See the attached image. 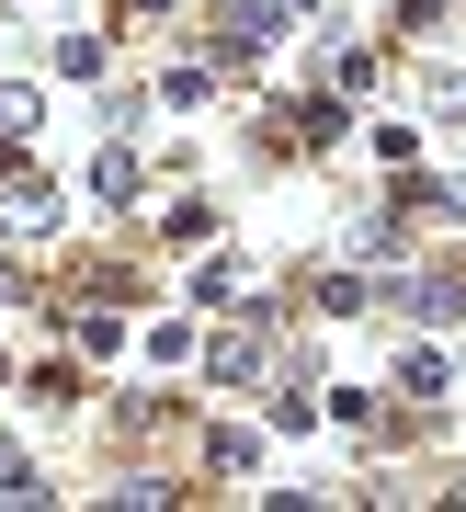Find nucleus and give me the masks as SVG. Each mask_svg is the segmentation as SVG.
I'll list each match as a JSON object with an SVG mask.
<instances>
[{
  "label": "nucleus",
  "instance_id": "1",
  "mask_svg": "<svg viewBox=\"0 0 466 512\" xmlns=\"http://www.w3.org/2000/svg\"><path fill=\"white\" fill-rule=\"evenodd\" d=\"M205 365H216V387H262V342H251V330H216Z\"/></svg>",
  "mask_w": 466,
  "mask_h": 512
},
{
  "label": "nucleus",
  "instance_id": "2",
  "mask_svg": "<svg viewBox=\"0 0 466 512\" xmlns=\"http://www.w3.org/2000/svg\"><path fill=\"white\" fill-rule=\"evenodd\" d=\"M0 228H12V239H35V228H57V194H35V183H12V194H0Z\"/></svg>",
  "mask_w": 466,
  "mask_h": 512
},
{
  "label": "nucleus",
  "instance_id": "3",
  "mask_svg": "<svg viewBox=\"0 0 466 512\" xmlns=\"http://www.w3.org/2000/svg\"><path fill=\"white\" fill-rule=\"evenodd\" d=\"M387 308H410V319H455V285H432V274L410 285V274H398V285H387Z\"/></svg>",
  "mask_w": 466,
  "mask_h": 512
},
{
  "label": "nucleus",
  "instance_id": "4",
  "mask_svg": "<svg viewBox=\"0 0 466 512\" xmlns=\"http://www.w3.org/2000/svg\"><path fill=\"white\" fill-rule=\"evenodd\" d=\"M228 46H239V57L273 46V0H228Z\"/></svg>",
  "mask_w": 466,
  "mask_h": 512
},
{
  "label": "nucleus",
  "instance_id": "5",
  "mask_svg": "<svg viewBox=\"0 0 466 512\" xmlns=\"http://www.w3.org/2000/svg\"><path fill=\"white\" fill-rule=\"evenodd\" d=\"M353 251L364 262H398V217H353Z\"/></svg>",
  "mask_w": 466,
  "mask_h": 512
},
{
  "label": "nucleus",
  "instance_id": "6",
  "mask_svg": "<svg viewBox=\"0 0 466 512\" xmlns=\"http://www.w3.org/2000/svg\"><path fill=\"white\" fill-rule=\"evenodd\" d=\"M0 501H35V467H23V444L0 433Z\"/></svg>",
  "mask_w": 466,
  "mask_h": 512
}]
</instances>
